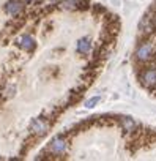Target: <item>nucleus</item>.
<instances>
[{
    "mask_svg": "<svg viewBox=\"0 0 156 161\" xmlns=\"http://www.w3.org/2000/svg\"><path fill=\"white\" fill-rule=\"evenodd\" d=\"M153 54H154V44L150 43V41L140 44V46L137 47V51H136V55H137V58H139L140 62L150 60V58L153 57Z\"/></svg>",
    "mask_w": 156,
    "mask_h": 161,
    "instance_id": "nucleus-1",
    "label": "nucleus"
},
{
    "mask_svg": "<svg viewBox=\"0 0 156 161\" xmlns=\"http://www.w3.org/2000/svg\"><path fill=\"white\" fill-rule=\"evenodd\" d=\"M68 148V142L63 136H55L51 142V153L54 155H63Z\"/></svg>",
    "mask_w": 156,
    "mask_h": 161,
    "instance_id": "nucleus-2",
    "label": "nucleus"
},
{
    "mask_svg": "<svg viewBox=\"0 0 156 161\" xmlns=\"http://www.w3.org/2000/svg\"><path fill=\"white\" fill-rule=\"evenodd\" d=\"M47 130H49V123H47V120H44V119H35V120L30 123V131H32L35 136H43V134L47 133Z\"/></svg>",
    "mask_w": 156,
    "mask_h": 161,
    "instance_id": "nucleus-3",
    "label": "nucleus"
},
{
    "mask_svg": "<svg viewBox=\"0 0 156 161\" xmlns=\"http://www.w3.org/2000/svg\"><path fill=\"white\" fill-rule=\"evenodd\" d=\"M22 8H24V3L21 2V0H10V2H7V5H5V11L10 16H18L22 11Z\"/></svg>",
    "mask_w": 156,
    "mask_h": 161,
    "instance_id": "nucleus-4",
    "label": "nucleus"
},
{
    "mask_svg": "<svg viewBox=\"0 0 156 161\" xmlns=\"http://www.w3.org/2000/svg\"><path fill=\"white\" fill-rule=\"evenodd\" d=\"M142 84L147 86V87H153L156 86V69H147L143 74H142Z\"/></svg>",
    "mask_w": 156,
    "mask_h": 161,
    "instance_id": "nucleus-5",
    "label": "nucleus"
},
{
    "mask_svg": "<svg viewBox=\"0 0 156 161\" xmlns=\"http://www.w3.org/2000/svg\"><path fill=\"white\" fill-rule=\"evenodd\" d=\"M18 44H19L22 49H25V51H32V49L35 47V40H33L30 35H22V36L18 38Z\"/></svg>",
    "mask_w": 156,
    "mask_h": 161,
    "instance_id": "nucleus-6",
    "label": "nucleus"
},
{
    "mask_svg": "<svg viewBox=\"0 0 156 161\" xmlns=\"http://www.w3.org/2000/svg\"><path fill=\"white\" fill-rule=\"evenodd\" d=\"M76 51L79 52V54H89L92 51V41L89 38H81L79 41H77Z\"/></svg>",
    "mask_w": 156,
    "mask_h": 161,
    "instance_id": "nucleus-7",
    "label": "nucleus"
},
{
    "mask_svg": "<svg viewBox=\"0 0 156 161\" xmlns=\"http://www.w3.org/2000/svg\"><path fill=\"white\" fill-rule=\"evenodd\" d=\"M139 30H140L142 33H148V32H151V30H153V18L145 16V18L140 21V24H139Z\"/></svg>",
    "mask_w": 156,
    "mask_h": 161,
    "instance_id": "nucleus-8",
    "label": "nucleus"
},
{
    "mask_svg": "<svg viewBox=\"0 0 156 161\" xmlns=\"http://www.w3.org/2000/svg\"><path fill=\"white\" fill-rule=\"evenodd\" d=\"M77 7V0H62L60 2V8L63 10H76Z\"/></svg>",
    "mask_w": 156,
    "mask_h": 161,
    "instance_id": "nucleus-9",
    "label": "nucleus"
},
{
    "mask_svg": "<svg viewBox=\"0 0 156 161\" xmlns=\"http://www.w3.org/2000/svg\"><path fill=\"white\" fill-rule=\"evenodd\" d=\"M121 125H123V128H125L126 131H132V130L136 128V122H134L132 119H123V120H121Z\"/></svg>",
    "mask_w": 156,
    "mask_h": 161,
    "instance_id": "nucleus-10",
    "label": "nucleus"
},
{
    "mask_svg": "<svg viewBox=\"0 0 156 161\" xmlns=\"http://www.w3.org/2000/svg\"><path fill=\"white\" fill-rule=\"evenodd\" d=\"M100 100H101V97H93V98L87 100V101H85V108H95V106L100 103Z\"/></svg>",
    "mask_w": 156,
    "mask_h": 161,
    "instance_id": "nucleus-11",
    "label": "nucleus"
},
{
    "mask_svg": "<svg viewBox=\"0 0 156 161\" xmlns=\"http://www.w3.org/2000/svg\"><path fill=\"white\" fill-rule=\"evenodd\" d=\"M21 2H22L24 5H29V3H32V2H33V0H21Z\"/></svg>",
    "mask_w": 156,
    "mask_h": 161,
    "instance_id": "nucleus-12",
    "label": "nucleus"
},
{
    "mask_svg": "<svg viewBox=\"0 0 156 161\" xmlns=\"http://www.w3.org/2000/svg\"><path fill=\"white\" fill-rule=\"evenodd\" d=\"M49 2H55V0H49Z\"/></svg>",
    "mask_w": 156,
    "mask_h": 161,
    "instance_id": "nucleus-13",
    "label": "nucleus"
}]
</instances>
